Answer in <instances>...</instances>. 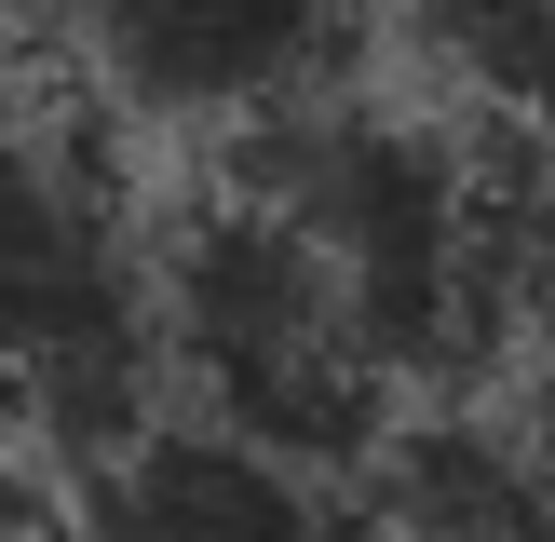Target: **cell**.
Here are the masks:
<instances>
[{"mask_svg": "<svg viewBox=\"0 0 555 542\" xmlns=\"http://www.w3.org/2000/svg\"><path fill=\"white\" fill-rule=\"evenodd\" d=\"M150 298H163V393L177 406L312 461V475H352V488L379 475V448L406 421V379L379 366L325 244L258 177L204 163L150 217Z\"/></svg>", "mask_w": 555, "mask_h": 542, "instance_id": "6da1fadb", "label": "cell"}, {"mask_svg": "<svg viewBox=\"0 0 555 542\" xmlns=\"http://www.w3.org/2000/svg\"><path fill=\"white\" fill-rule=\"evenodd\" d=\"M95 95L0 81V448L81 475L163 393V298H150V204L108 163Z\"/></svg>", "mask_w": 555, "mask_h": 542, "instance_id": "7a4b0ae2", "label": "cell"}, {"mask_svg": "<svg viewBox=\"0 0 555 542\" xmlns=\"http://www.w3.org/2000/svg\"><path fill=\"white\" fill-rule=\"evenodd\" d=\"M27 41L150 136H258L285 108H325L393 41V0H27Z\"/></svg>", "mask_w": 555, "mask_h": 542, "instance_id": "3957f363", "label": "cell"}, {"mask_svg": "<svg viewBox=\"0 0 555 542\" xmlns=\"http://www.w3.org/2000/svg\"><path fill=\"white\" fill-rule=\"evenodd\" d=\"M68 515L81 542H379V502L352 475H312L204 406H150L122 448H95L68 475Z\"/></svg>", "mask_w": 555, "mask_h": 542, "instance_id": "277c9868", "label": "cell"}, {"mask_svg": "<svg viewBox=\"0 0 555 542\" xmlns=\"http://www.w3.org/2000/svg\"><path fill=\"white\" fill-rule=\"evenodd\" d=\"M366 502H379V542H555V434L515 393L406 406Z\"/></svg>", "mask_w": 555, "mask_h": 542, "instance_id": "5b68a950", "label": "cell"}, {"mask_svg": "<svg viewBox=\"0 0 555 542\" xmlns=\"http://www.w3.org/2000/svg\"><path fill=\"white\" fill-rule=\"evenodd\" d=\"M393 54L421 108L555 150V0H393Z\"/></svg>", "mask_w": 555, "mask_h": 542, "instance_id": "8992f818", "label": "cell"}, {"mask_svg": "<svg viewBox=\"0 0 555 542\" xmlns=\"http://www.w3.org/2000/svg\"><path fill=\"white\" fill-rule=\"evenodd\" d=\"M502 393L555 434V163L529 190V271H515V366H502Z\"/></svg>", "mask_w": 555, "mask_h": 542, "instance_id": "52a82bcc", "label": "cell"}, {"mask_svg": "<svg viewBox=\"0 0 555 542\" xmlns=\"http://www.w3.org/2000/svg\"><path fill=\"white\" fill-rule=\"evenodd\" d=\"M0 41H27V0H0Z\"/></svg>", "mask_w": 555, "mask_h": 542, "instance_id": "ba28073f", "label": "cell"}]
</instances>
